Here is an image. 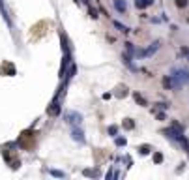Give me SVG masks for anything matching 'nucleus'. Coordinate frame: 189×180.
Masks as SVG:
<instances>
[{"instance_id": "f257e3e1", "label": "nucleus", "mask_w": 189, "mask_h": 180, "mask_svg": "<svg viewBox=\"0 0 189 180\" xmlns=\"http://www.w3.org/2000/svg\"><path fill=\"white\" fill-rule=\"evenodd\" d=\"M64 122L71 124V126H79V124L83 122V115L77 111H66L64 112Z\"/></svg>"}, {"instance_id": "f03ea898", "label": "nucleus", "mask_w": 189, "mask_h": 180, "mask_svg": "<svg viewBox=\"0 0 189 180\" xmlns=\"http://www.w3.org/2000/svg\"><path fill=\"white\" fill-rule=\"evenodd\" d=\"M172 75L178 79V83H180V85H189V71H187V70L174 68V70H172Z\"/></svg>"}, {"instance_id": "7ed1b4c3", "label": "nucleus", "mask_w": 189, "mask_h": 180, "mask_svg": "<svg viewBox=\"0 0 189 180\" xmlns=\"http://www.w3.org/2000/svg\"><path fill=\"white\" fill-rule=\"evenodd\" d=\"M71 139H73V141H79V143H84V133H83V130L73 128V131H71Z\"/></svg>"}, {"instance_id": "20e7f679", "label": "nucleus", "mask_w": 189, "mask_h": 180, "mask_svg": "<svg viewBox=\"0 0 189 180\" xmlns=\"http://www.w3.org/2000/svg\"><path fill=\"white\" fill-rule=\"evenodd\" d=\"M47 112H49L51 116H54V115H58V112H60V105H58V101H56V99H54L52 103H51V107H49Z\"/></svg>"}, {"instance_id": "39448f33", "label": "nucleus", "mask_w": 189, "mask_h": 180, "mask_svg": "<svg viewBox=\"0 0 189 180\" xmlns=\"http://www.w3.org/2000/svg\"><path fill=\"white\" fill-rule=\"evenodd\" d=\"M114 8L120 11V13H124V11L127 9V4H126V0H114Z\"/></svg>"}, {"instance_id": "423d86ee", "label": "nucleus", "mask_w": 189, "mask_h": 180, "mask_svg": "<svg viewBox=\"0 0 189 180\" xmlns=\"http://www.w3.org/2000/svg\"><path fill=\"white\" fill-rule=\"evenodd\" d=\"M157 49H159V41H154V43L150 45V47L146 49V56H150V54H154V53H155V51H157Z\"/></svg>"}, {"instance_id": "0eeeda50", "label": "nucleus", "mask_w": 189, "mask_h": 180, "mask_svg": "<svg viewBox=\"0 0 189 180\" xmlns=\"http://www.w3.org/2000/svg\"><path fill=\"white\" fill-rule=\"evenodd\" d=\"M6 71H8L9 75H13V73H15V68H13L12 64H8V62H6V64L2 66V73H6Z\"/></svg>"}, {"instance_id": "6e6552de", "label": "nucleus", "mask_w": 189, "mask_h": 180, "mask_svg": "<svg viewBox=\"0 0 189 180\" xmlns=\"http://www.w3.org/2000/svg\"><path fill=\"white\" fill-rule=\"evenodd\" d=\"M114 26H116V28H118L120 32H124V34H126V32H129V28H127L126 25H122L120 21H114Z\"/></svg>"}, {"instance_id": "1a4fd4ad", "label": "nucleus", "mask_w": 189, "mask_h": 180, "mask_svg": "<svg viewBox=\"0 0 189 180\" xmlns=\"http://www.w3.org/2000/svg\"><path fill=\"white\" fill-rule=\"evenodd\" d=\"M170 128H172L174 131H178V133H184V126H182V124H178V122H172Z\"/></svg>"}, {"instance_id": "9d476101", "label": "nucleus", "mask_w": 189, "mask_h": 180, "mask_svg": "<svg viewBox=\"0 0 189 180\" xmlns=\"http://www.w3.org/2000/svg\"><path fill=\"white\" fill-rule=\"evenodd\" d=\"M124 128H126V130H133V128H135V122H133L131 118H126V120H124Z\"/></svg>"}, {"instance_id": "9b49d317", "label": "nucleus", "mask_w": 189, "mask_h": 180, "mask_svg": "<svg viewBox=\"0 0 189 180\" xmlns=\"http://www.w3.org/2000/svg\"><path fill=\"white\" fill-rule=\"evenodd\" d=\"M139 152H140L142 156H146V154L150 152V146H148V144H142V146H139Z\"/></svg>"}, {"instance_id": "f8f14e48", "label": "nucleus", "mask_w": 189, "mask_h": 180, "mask_svg": "<svg viewBox=\"0 0 189 180\" xmlns=\"http://www.w3.org/2000/svg\"><path fill=\"white\" fill-rule=\"evenodd\" d=\"M135 101H137V103H140V105H146V99H144L140 94H135Z\"/></svg>"}, {"instance_id": "ddd939ff", "label": "nucleus", "mask_w": 189, "mask_h": 180, "mask_svg": "<svg viewBox=\"0 0 189 180\" xmlns=\"http://www.w3.org/2000/svg\"><path fill=\"white\" fill-rule=\"evenodd\" d=\"M154 161H155V163H161V161H163V154L155 152V154H154Z\"/></svg>"}, {"instance_id": "4468645a", "label": "nucleus", "mask_w": 189, "mask_h": 180, "mask_svg": "<svg viewBox=\"0 0 189 180\" xmlns=\"http://www.w3.org/2000/svg\"><path fill=\"white\" fill-rule=\"evenodd\" d=\"M126 137H116V146H126Z\"/></svg>"}, {"instance_id": "2eb2a0df", "label": "nucleus", "mask_w": 189, "mask_h": 180, "mask_svg": "<svg viewBox=\"0 0 189 180\" xmlns=\"http://www.w3.org/2000/svg\"><path fill=\"white\" fill-rule=\"evenodd\" d=\"M49 173H51L52 176H58V178H64V176H66V175H64L62 171H54V169H51V171H49Z\"/></svg>"}, {"instance_id": "dca6fc26", "label": "nucleus", "mask_w": 189, "mask_h": 180, "mask_svg": "<svg viewBox=\"0 0 189 180\" xmlns=\"http://www.w3.org/2000/svg\"><path fill=\"white\" fill-rule=\"evenodd\" d=\"M116 133H118V128H116V126H110V128H109V135H113V137H114Z\"/></svg>"}, {"instance_id": "f3484780", "label": "nucleus", "mask_w": 189, "mask_h": 180, "mask_svg": "<svg viewBox=\"0 0 189 180\" xmlns=\"http://www.w3.org/2000/svg\"><path fill=\"white\" fill-rule=\"evenodd\" d=\"M176 6L178 8H185L187 6V0H176Z\"/></svg>"}, {"instance_id": "a211bd4d", "label": "nucleus", "mask_w": 189, "mask_h": 180, "mask_svg": "<svg viewBox=\"0 0 189 180\" xmlns=\"http://www.w3.org/2000/svg\"><path fill=\"white\" fill-rule=\"evenodd\" d=\"M182 54L185 56V60L189 62V49H187V47H182Z\"/></svg>"}, {"instance_id": "6ab92c4d", "label": "nucleus", "mask_w": 189, "mask_h": 180, "mask_svg": "<svg viewBox=\"0 0 189 180\" xmlns=\"http://www.w3.org/2000/svg\"><path fill=\"white\" fill-rule=\"evenodd\" d=\"M84 175H86V176H97V171H90V169H86Z\"/></svg>"}, {"instance_id": "aec40b11", "label": "nucleus", "mask_w": 189, "mask_h": 180, "mask_svg": "<svg viewBox=\"0 0 189 180\" xmlns=\"http://www.w3.org/2000/svg\"><path fill=\"white\" fill-rule=\"evenodd\" d=\"M90 17H94V19H96V17H97V11H96V9H94V8H90Z\"/></svg>"}, {"instance_id": "412c9836", "label": "nucleus", "mask_w": 189, "mask_h": 180, "mask_svg": "<svg viewBox=\"0 0 189 180\" xmlns=\"http://www.w3.org/2000/svg\"><path fill=\"white\" fill-rule=\"evenodd\" d=\"M144 4H146V6H150V4H154V0H144Z\"/></svg>"}, {"instance_id": "4be33fe9", "label": "nucleus", "mask_w": 189, "mask_h": 180, "mask_svg": "<svg viewBox=\"0 0 189 180\" xmlns=\"http://www.w3.org/2000/svg\"><path fill=\"white\" fill-rule=\"evenodd\" d=\"M187 22H189V19H187Z\"/></svg>"}]
</instances>
